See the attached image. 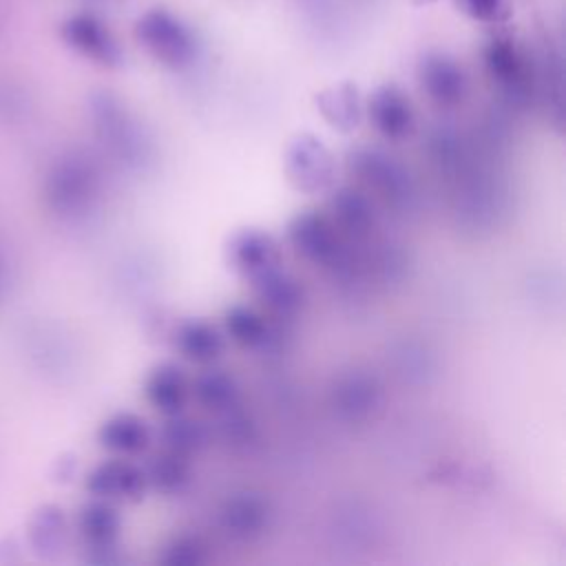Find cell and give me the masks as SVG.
Masks as SVG:
<instances>
[{
	"instance_id": "cell-1",
	"label": "cell",
	"mask_w": 566,
	"mask_h": 566,
	"mask_svg": "<svg viewBox=\"0 0 566 566\" xmlns=\"http://www.w3.org/2000/svg\"><path fill=\"white\" fill-rule=\"evenodd\" d=\"M102 197V170L84 150L60 153L44 172L42 199L46 210L60 221L86 219Z\"/></svg>"
},
{
	"instance_id": "cell-2",
	"label": "cell",
	"mask_w": 566,
	"mask_h": 566,
	"mask_svg": "<svg viewBox=\"0 0 566 566\" xmlns=\"http://www.w3.org/2000/svg\"><path fill=\"white\" fill-rule=\"evenodd\" d=\"M290 248L310 265L334 279H349L360 265L358 248L352 245L332 223L327 212L303 210L287 223Z\"/></svg>"
},
{
	"instance_id": "cell-3",
	"label": "cell",
	"mask_w": 566,
	"mask_h": 566,
	"mask_svg": "<svg viewBox=\"0 0 566 566\" xmlns=\"http://www.w3.org/2000/svg\"><path fill=\"white\" fill-rule=\"evenodd\" d=\"M347 170L356 186L365 190L374 203L387 210L407 212L416 201V179L411 170L391 153L376 146H358L347 153Z\"/></svg>"
},
{
	"instance_id": "cell-4",
	"label": "cell",
	"mask_w": 566,
	"mask_h": 566,
	"mask_svg": "<svg viewBox=\"0 0 566 566\" xmlns=\"http://www.w3.org/2000/svg\"><path fill=\"white\" fill-rule=\"evenodd\" d=\"M482 62L491 84L509 106H531L537 97V62L522 42L509 33H495L484 42Z\"/></svg>"
},
{
	"instance_id": "cell-5",
	"label": "cell",
	"mask_w": 566,
	"mask_h": 566,
	"mask_svg": "<svg viewBox=\"0 0 566 566\" xmlns=\"http://www.w3.org/2000/svg\"><path fill=\"white\" fill-rule=\"evenodd\" d=\"M91 122L104 153L122 166H139L146 159V137L139 122L111 93L91 97Z\"/></svg>"
},
{
	"instance_id": "cell-6",
	"label": "cell",
	"mask_w": 566,
	"mask_h": 566,
	"mask_svg": "<svg viewBox=\"0 0 566 566\" xmlns=\"http://www.w3.org/2000/svg\"><path fill=\"white\" fill-rule=\"evenodd\" d=\"M135 38L153 60L172 71L192 66L199 55L195 31L166 9L146 11L135 24Z\"/></svg>"
},
{
	"instance_id": "cell-7",
	"label": "cell",
	"mask_w": 566,
	"mask_h": 566,
	"mask_svg": "<svg viewBox=\"0 0 566 566\" xmlns=\"http://www.w3.org/2000/svg\"><path fill=\"white\" fill-rule=\"evenodd\" d=\"M283 170L292 188L305 195H323L336 181L334 155L312 133H298L290 139L283 155Z\"/></svg>"
},
{
	"instance_id": "cell-8",
	"label": "cell",
	"mask_w": 566,
	"mask_h": 566,
	"mask_svg": "<svg viewBox=\"0 0 566 566\" xmlns=\"http://www.w3.org/2000/svg\"><path fill=\"white\" fill-rule=\"evenodd\" d=\"M75 528L84 542L86 562L91 564H117L124 557L117 551V537L122 531V515L113 502L91 497L77 511Z\"/></svg>"
},
{
	"instance_id": "cell-9",
	"label": "cell",
	"mask_w": 566,
	"mask_h": 566,
	"mask_svg": "<svg viewBox=\"0 0 566 566\" xmlns=\"http://www.w3.org/2000/svg\"><path fill=\"white\" fill-rule=\"evenodd\" d=\"M327 214L336 230L356 248L371 243L378 230V214L374 199L358 186H340L332 190Z\"/></svg>"
},
{
	"instance_id": "cell-10",
	"label": "cell",
	"mask_w": 566,
	"mask_h": 566,
	"mask_svg": "<svg viewBox=\"0 0 566 566\" xmlns=\"http://www.w3.org/2000/svg\"><path fill=\"white\" fill-rule=\"evenodd\" d=\"M418 82L422 93L438 108H455L464 102L469 77L462 64L442 51H429L418 62Z\"/></svg>"
},
{
	"instance_id": "cell-11",
	"label": "cell",
	"mask_w": 566,
	"mask_h": 566,
	"mask_svg": "<svg viewBox=\"0 0 566 566\" xmlns=\"http://www.w3.org/2000/svg\"><path fill=\"white\" fill-rule=\"evenodd\" d=\"M84 489L91 497L106 502H139L148 489L144 469L126 458H111L95 464L86 478Z\"/></svg>"
},
{
	"instance_id": "cell-12",
	"label": "cell",
	"mask_w": 566,
	"mask_h": 566,
	"mask_svg": "<svg viewBox=\"0 0 566 566\" xmlns=\"http://www.w3.org/2000/svg\"><path fill=\"white\" fill-rule=\"evenodd\" d=\"M248 283L252 287L254 298L272 321L287 323L296 318L305 305V287L283 265H276L250 279Z\"/></svg>"
},
{
	"instance_id": "cell-13",
	"label": "cell",
	"mask_w": 566,
	"mask_h": 566,
	"mask_svg": "<svg viewBox=\"0 0 566 566\" xmlns=\"http://www.w3.org/2000/svg\"><path fill=\"white\" fill-rule=\"evenodd\" d=\"M62 40L82 57L99 66H119L122 49L106 24L93 13H75L62 24Z\"/></svg>"
},
{
	"instance_id": "cell-14",
	"label": "cell",
	"mask_w": 566,
	"mask_h": 566,
	"mask_svg": "<svg viewBox=\"0 0 566 566\" xmlns=\"http://www.w3.org/2000/svg\"><path fill=\"white\" fill-rule=\"evenodd\" d=\"M228 265L245 281L281 265L279 241L261 228H243L234 232L226 248Z\"/></svg>"
},
{
	"instance_id": "cell-15",
	"label": "cell",
	"mask_w": 566,
	"mask_h": 566,
	"mask_svg": "<svg viewBox=\"0 0 566 566\" xmlns=\"http://www.w3.org/2000/svg\"><path fill=\"white\" fill-rule=\"evenodd\" d=\"M371 126L387 142H402L413 133L416 115L407 93L396 84L378 86L367 102Z\"/></svg>"
},
{
	"instance_id": "cell-16",
	"label": "cell",
	"mask_w": 566,
	"mask_h": 566,
	"mask_svg": "<svg viewBox=\"0 0 566 566\" xmlns=\"http://www.w3.org/2000/svg\"><path fill=\"white\" fill-rule=\"evenodd\" d=\"M219 526L234 542H252L270 526V504L265 497L243 491L230 495L219 509Z\"/></svg>"
},
{
	"instance_id": "cell-17",
	"label": "cell",
	"mask_w": 566,
	"mask_h": 566,
	"mask_svg": "<svg viewBox=\"0 0 566 566\" xmlns=\"http://www.w3.org/2000/svg\"><path fill=\"white\" fill-rule=\"evenodd\" d=\"M144 398L146 402L161 413L164 418L184 413L190 398V380L181 365L177 363H159L144 378Z\"/></svg>"
},
{
	"instance_id": "cell-18",
	"label": "cell",
	"mask_w": 566,
	"mask_h": 566,
	"mask_svg": "<svg viewBox=\"0 0 566 566\" xmlns=\"http://www.w3.org/2000/svg\"><path fill=\"white\" fill-rule=\"evenodd\" d=\"M69 542V520L62 506L40 504L27 522V544L31 553L44 562H55L64 555Z\"/></svg>"
},
{
	"instance_id": "cell-19",
	"label": "cell",
	"mask_w": 566,
	"mask_h": 566,
	"mask_svg": "<svg viewBox=\"0 0 566 566\" xmlns=\"http://www.w3.org/2000/svg\"><path fill=\"white\" fill-rule=\"evenodd\" d=\"M223 334L241 349L265 352L279 345V332L268 314L250 305H232L223 312Z\"/></svg>"
},
{
	"instance_id": "cell-20",
	"label": "cell",
	"mask_w": 566,
	"mask_h": 566,
	"mask_svg": "<svg viewBox=\"0 0 566 566\" xmlns=\"http://www.w3.org/2000/svg\"><path fill=\"white\" fill-rule=\"evenodd\" d=\"M172 340L179 356L199 367L214 365L226 349V334L203 318L181 321L172 334Z\"/></svg>"
},
{
	"instance_id": "cell-21",
	"label": "cell",
	"mask_w": 566,
	"mask_h": 566,
	"mask_svg": "<svg viewBox=\"0 0 566 566\" xmlns=\"http://www.w3.org/2000/svg\"><path fill=\"white\" fill-rule=\"evenodd\" d=\"M153 433L148 422L130 411H117L108 416L97 429V442L113 455L130 458L139 455L150 447Z\"/></svg>"
},
{
	"instance_id": "cell-22",
	"label": "cell",
	"mask_w": 566,
	"mask_h": 566,
	"mask_svg": "<svg viewBox=\"0 0 566 566\" xmlns=\"http://www.w3.org/2000/svg\"><path fill=\"white\" fill-rule=\"evenodd\" d=\"M378 402L380 387L371 376L363 371H349L340 376L332 389V405L336 413L347 420H360L369 416Z\"/></svg>"
},
{
	"instance_id": "cell-23",
	"label": "cell",
	"mask_w": 566,
	"mask_h": 566,
	"mask_svg": "<svg viewBox=\"0 0 566 566\" xmlns=\"http://www.w3.org/2000/svg\"><path fill=\"white\" fill-rule=\"evenodd\" d=\"M316 108L323 115V119L340 130V133H352L358 128L363 119V102L356 84L352 82H338L334 86L323 88L316 97Z\"/></svg>"
},
{
	"instance_id": "cell-24",
	"label": "cell",
	"mask_w": 566,
	"mask_h": 566,
	"mask_svg": "<svg viewBox=\"0 0 566 566\" xmlns=\"http://www.w3.org/2000/svg\"><path fill=\"white\" fill-rule=\"evenodd\" d=\"M190 396L203 411L219 416L239 405L241 391H239V382L232 374L208 365V369H203L190 382Z\"/></svg>"
},
{
	"instance_id": "cell-25",
	"label": "cell",
	"mask_w": 566,
	"mask_h": 566,
	"mask_svg": "<svg viewBox=\"0 0 566 566\" xmlns=\"http://www.w3.org/2000/svg\"><path fill=\"white\" fill-rule=\"evenodd\" d=\"M210 438H212V433L203 422L188 418L184 413L168 416L166 422L157 431V440H159L161 449L184 455V458L199 453L210 442Z\"/></svg>"
},
{
	"instance_id": "cell-26",
	"label": "cell",
	"mask_w": 566,
	"mask_h": 566,
	"mask_svg": "<svg viewBox=\"0 0 566 566\" xmlns=\"http://www.w3.org/2000/svg\"><path fill=\"white\" fill-rule=\"evenodd\" d=\"M144 475L148 489H155L161 495H179L190 484L192 471H190V458L164 451L157 453L146 462Z\"/></svg>"
},
{
	"instance_id": "cell-27",
	"label": "cell",
	"mask_w": 566,
	"mask_h": 566,
	"mask_svg": "<svg viewBox=\"0 0 566 566\" xmlns=\"http://www.w3.org/2000/svg\"><path fill=\"white\" fill-rule=\"evenodd\" d=\"M206 559H208V546L195 533L175 535L157 555V562L164 566H199Z\"/></svg>"
},
{
	"instance_id": "cell-28",
	"label": "cell",
	"mask_w": 566,
	"mask_h": 566,
	"mask_svg": "<svg viewBox=\"0 0 566 566\" xmlns=\"http://www.w3.org/2000/svg\"><path fill=\"white\" fill-rule=\"evenodd\" d=\"M217 418V438L228 447V449H245L248 444L254 442L256 431L252 420L248 418L245 411H241V407H232L230 411H223Z\"/></svg>"
},
{
	"instance_id": "cell-29",
	"label": "cell",
	"mask_w": 566,
	"mask_h": 566,
	"mask_svg": "<svg viewBox=\"0 0 566 566\" xmlns=\"http://www.w3.org/2000/svg\"><path fill=\"white\" fill-rule=\"evenodd\" d=\"M453 4L471 20L484 24H504L513 13L511 0H453Z\"/></svg>"
},
{
	"instance_id": "cell-30",
	"label": "cell",
	"mask_w": 566,
	"mask_h": 566,
	"mask_svg": "<svg viewBox=\"0 0 566 566\" xmlns=\"http://www.w3.org/2000/svg\"><path fill=\"white\" fill-rule=\"evenodd\" d=\"M75 469H77L75 455L64 453V455H60V458L55 460V464H53V478H55L57 482H69V480H73V475H75Z\"/></svg>"
},
{
	"instance_id": "cell-31",
	"label": "cell",
	"mask_w": 566,
	"mask_h": 566,
	"mask_svg": "<svg viewBox=\"0 0 566 566\" xmlns=\"http://www.w3.org/2000/svg\"><path fill=\"white\" fill-rule=\"evenodd\" d=\"M413 7H424V4H431V2H436V0H409Z\"/></svg>"
}]
</instances>
